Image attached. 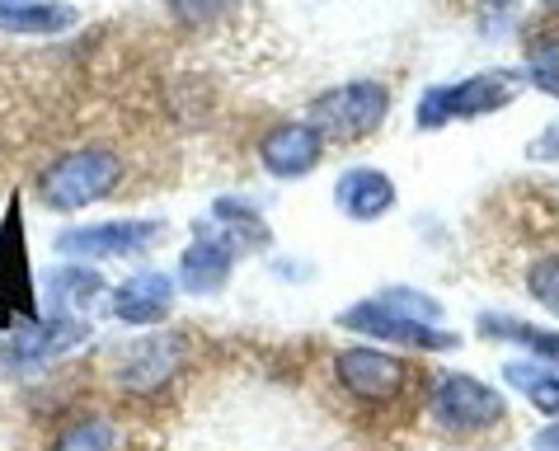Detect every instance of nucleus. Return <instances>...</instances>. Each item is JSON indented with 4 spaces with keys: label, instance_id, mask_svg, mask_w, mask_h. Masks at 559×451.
Here are the masks:
<instances>
[{
    "label": "nucleus",
    "instance_id": "412c9836",
    "mask_svg": "<svg viewBox=\"0 0 559 451\" xmlns=\"http://www.w3.org/2000/svg\"><path fill=\"white\" fill-rule=\"evenodd\" d=\"M230 5H236V0H169V14L189 28H207V24L222 20Z\"/></svg>",
    "mask_w": 559,
    "mask_h": 451
},
{
    "label": "nucleus",
    "instance_id": "1a4fd4ad",
    "mask_svg": "<svg viewBox=\"0 0 559 451\" xmlns=\"http://www.w3.org/2000/svg\"><path fill=\"white\" fill-rule=\"evenodd\" d=\"M230 269H236L230 240H222L216 230H198L193 245L179 254V287L193 297H216L230 283Z\"/></svg>",
    "mask_w": 559,
    "mask_h": 451
},
{
    "label": "nucleus",
    "instance_id": "20e7f679",
    "mask_svg": "<svg viewBox=\"0 0 559 451\" xmlns=\"http://www.w3.org/2000/svg\"><path fill=\"white\" fill-rule=\"evenodd\" d=\"M338 324L362 339H385V344H405V348H424V353H456L461 348V334L438 330L432 320H414L405 310H395L385 297L348 306L344 316H338Z\"/></svg>",
    "mask_w": 559,
    "mask_h": 451
},
{
    "label": "nucleus",
    "instance_id": "7ed1b4c3",
    "mask_svg": "<svg viewBox=\"0 0 559 451\" xmlns=\"http://www.w3.org/2000/svg\"><path fill=\"white\" fill-rule=\"evenodd\" d=\"M522 90V75L518 71H479V75H465L456 85H432L424 99H418V128H442L452 118H489L508 108Z\"/></svg>",
    "mask_w": 559,
    "mask_h": 451
},
{
    "label": "nucleus",
    "instance_id": "a878e982",
    "mask_svg": "<svg viewBox=\"0 0 559 451\" xmlns=\"http://www.w3.org/2000/svg\"><path fill=\"white\" fill-rule=\"evenodd\" d=\"M0 334H5V330H0Z\"/></svg>",
    "mask_w": 559,
    "mask_h": 451
},
{
    "label": "nucleus",
    "instance_id": "b1692460",
    "mask_svg": "<svg viewBox=\"0 0 559 451\" xmlns=\"http://www.w3.org/2000/svg\"><path fill=\"white\" fill-rule=\"evenodd\" d=\"M485 5H489V10H503V5H508V0H485Z\"/></svg>",
    "mask_w": 559,
    "mask_h": 451
},
{
    "label": "nucleus",
    "instance_id": "f3484780",
    "mask_svg": "<svg viewBox=\"0 0 559 451\" xmlns=\"http://www.w3.org/2000/svg\"><path fill=\"white\" fill-rule=\"evenodd\" d=\"M52 451H114V424L104 414H90L61 432Z\"/></svg>",
    "mask_w": 559,
    "mask_h": 451
},
{
    "label": "nucleus",
    "instance_id": "9d476101",
    "mask_svg": "<svg viewBox=\"0 0 559 451\" xmlns=\"http://www.w3.org/2000/svg\"><path fill=\"white\" fill-rule=\"evenodd\" d=\"M175 292H179L175 277L146 269V273L128 277V283L114 292V316L122 324H132V330L160 324V320H169V310H175Z\"/></svg>",
    "mask_w": 559,
    "mask_h": 451
},
{
    "label": "nucleus",
    "instance_id": "39448f33",
    "mask_svg": "<svg viewBox=\"0 0 559 451\" xmlns=\"http://www.w3.org/2000/svg\"><path fill=\"white\" fill-rule=\"evenodd\" d=\"M316 114V128L324 137H338V142H357V137H371L391 114V90L381 81H353L338 85L330 95H320L310 104Z\"/></svg>",
    "mask_w": 559,
    "mask_h": 451
},
{
    "label": "nucleus",
    "instance_id": "4be33fe9",
    "mask_svg": "<svg viewBox=\"0 0 559 451\" xmlns=\"http://www.w3.org/2000/svg\"><path fill=\"white\" fill-rule=\"evenodd\" d=\"M532 161H555L559 165V122H550V128L532 142Z\"/></svg>",
    "mask_w": 559,
    "mask_h": 451
},
{
    "label": "nucleus",
    "instance_id": "393cba45",
    "mask_svg": "<svg viewBox=\"0 0 559 451\" xmlns=\"http://www.w3.org/2000/svg\"><path fill=\"white\" fill-rule=\"evenodd\" d=\"M546 5H559V0H546Z\"/></svg>",
    "mask_w": 559,
    "mask_h": 451
},
{
    "label": "nucleus",
    "instance_id": "0eeeda50",
    "mask_svg": "<svg viewBox=\"0 0 559 451\" xmlns=\"http://www.w3.org/2000/svg\"><path fill=\"white\" fill-rule=\"evenodd\" d=\"M160 240V222H99V226H75L57 236V250L71 259H122L142 254Z\"/></svg>",
    "mask_w": 559,
    "mask_h": 451
},
{
    "label": "nucleus",
    "instance_id": "9b49d317",
    "mask_svg": "<svg viewBox=\"0 0 559 451\" xmlns=\"http://www.w3.org/2000/svg\"><path fill=\"white\" fill-rule=\"evenodd\" d=\"M334 202L348 222H381V216L395 207V183H391V175H381V169L357 165V169L338 175Z\"/></svg>",
    "mask_w": 559,
    "mask_h": 451
},
{
    "label": "nucleus",
    "instance_id": "a211bd4d",
    "mask_svg": "<svg viewBox=\"0 0 559 451\" xmlns=\"http://www.w3.org/2000/svg\"><path fill=\"white\" fill-rule=\"evenodd\" d=\"M52 287L61 292V301L67 306H90L104 292V277L95 269H85V263H67V269H57Z\"/></svg>",
    "mask_w": 559,
    "mask_h": 451
},
{
    "label": "nucleus",
    "instance_id": "f257e3e1",
    "mask_svg": "<svg viewBox=\"0 0 559 451\" xmlns=\"http://www.w3.org/2000/svg\"><path fill=\"white\" fill-rule=\"evenodd\" d=\"M122 179V155L108 146H75L61 161H52L38 179V198L52 212H81L118 189Z\"/></svg>",
    "mask_w": 559,
    "mask_h": 451
},
{
    "label": "nucleus",
    "instance_id": "2eb2a0df",
    "mask_svg": "<svg viewBox=\"0 0 559 451\" xmlns=\"http://www.w3.org/2000/svg\"><path fill=\"white\" fill-rule=\"evenodd\" d=\"M508 385H518V391L536 404L540 414H550L559 418V377H555V367L546 363H508Z\"/></svg>",
    "mask_w": 559,
    "mask_h": 451
},
{
    "label": "nucleus",
    "instance_id": "4468645a",
    "mask_svg": "<svg viewBox=\"0 0 559 451\" xmlns=\"http://www.w3.org/2000/svg\"><path fill=\"white\" fill-rule=\"evenodd\" d=\"M479 334H485V339H508V344L532 348L540 363L559 371V334L555 330H536V324L508 320V316H479Z\"/></svg>",
    "mask_w": 559,
    "mask_h": 451
},
{
    "label": "nucleus",
    "instance_id": "5701e85b",
    "mask_svg": "<svg viewBox=\"0 0 559 451\" xmlns=\"http://www.w3.org/2000/svg\"><path fill=\"white\" fill-rule=\"evenodd\" d=\"M532 451H559V418H550L546 428L536 432V442H532Z\"/></svg>",
    "mask_w": 559,
    "mask_h": 451
},
{
    "label": "nucleus",
    "instance_id": "aec40b11",
    "mask_svg": "<svg viewBox=\"0 0 559 451\" xmlns=\"http://www.w3.org/2000/svg\"><path fill=\"white\" fill-rule=\"evenodd\" d=\"M212 212H216V222H236V226H230V236H236V240H245V245H263V240H269V226H263L250 207H240V202L222 198Z\"/></svg>",
    "mask_w": 559,
    "mask_h": 451
},
{
    "label": "nucleus",
    "instance_id": "423d86ee",
    "mask_svg": "<svg viewBox=\"0 0 559 451\" xmlns=\"http://www.w3.org/2000/svg\"><path fill=\"white\" fill-rule=\"evenodd\" d=\"M334 377L338 385L357 400V404H371V410H381V404H391L409 391V381L418 371L405 363V357L395 353H381V348H344L334 357Z\"/></svg>",
    "mask_w": 559,
    "mask_h": 451
},
{
    "label": "nucleus",
    "instance_id": "f03ea898",
    "mask_svg": "<svg viewBox=\"0 0 559 451\" xmlns=\"http://www.w3.org/2000/svg\"><path fill=\"white\" fill-rule=\"evenodd\" d=\"M428 414L452 438H479V432L499 428L508 418V400L489 381L471 377V371H442L428 391Z\"/></svg>",
    "mask_w": 559,
    "mask_h": 451
},
{
    "label": "nucleus",
    "instance_id": "dca6fc26",
    "mask_svg": "<svg viewBox=\"0 0 559 451\" xmlns=\"http://www.w3.org/2000/svg\"><path fill=\"white\" fill-rule=\"evenodd\" d=\"M526 67H532V85H540L546 95L559 99V28H546V34L532 38Z\"/></svg>",
    "mask_w": 559,
    "mask_h": 451
},
{
    "label": "nucleus",
    "instance_id": "ddd939ff",
    "mask_svg": "<svg viewBox=\"0 0 559 451\" xmlns=\"http://www.w3.org/2000/svg\"><path fill=\"white\" fill-rule=\"evenodd\" d=\"M75 24V10L71 5H57V0H24L14 10H0V28L5 34H28V38H43V34H61V28Z\"/></svg>",
    "mask_w": 559,
    "mask_h": 451
},
{
    "label": "nucleus",
    "instance_id": "6ab92c4d",
    "mask_svg": "<svg viewBox=\"0 0 559 451\" xmlns=\"http://www.w3.org/2000/svg\"><path fill=\"white\" fill-rule=\"evenodd\" d=\"M526 292H532L536 306H546L550 316H559V254H540L532 269H526Z\"/></svg>",
    "mask_w": 559,
    "mask_h": 451
},
{
    "label": "nucleus",
    "instance_id": "6e6552de",
    "mask_svg": "<svg viewBox=\"0 0 559 451\" xmlns=\"http://www.w3.org/2000/svg\"><path fill=\"white\" fill-rule=\"evenodd\" d=\"M324 155V132L316 122H283L259 142V161L273 179H301L320 165Z\"/></svg>",
    "mask_w": 559,
    "mask_h": 451
},
{
    "label": "nucleus",
    "instance_id": "f8f14e48",
    "mask_svg": "<svg viewBox=\"0 0 559 451\" xmlns=\"http://www.w3.org/2000/svg\"><path fill=\"white\" fill-rule=\"evenodd\" d=\"M179 339H165V334H155V339H142V344L132 348V357L122 363L118 371V381L128 385V391H151V385H160L169 381L179 371Z\"/></svg>",
    "mask_w": 559,
    "mask_h": 451
}]
</instances>
